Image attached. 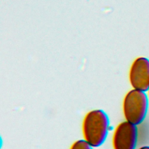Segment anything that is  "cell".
Segmentation results:
<instances>
[{
  "mask_svg": "<svg viewBox=\"0 0 149 149\" xmlns=\"http://www.w3.org/2000/svg\"><path fill=\"white\" fill-rule=\"evenodd\" d=\"M139 149H149V146H144L140 147Z\"/></svg>",
  "mask_w": 149,
  "mask_h": 149,
  "instance_id": "cell-6",
  "label": "cell"
},
{
  "mask_svg": "<svg viewBox=\"0 0 149 149\" xmlns=\"http://www.w3.org/2000/svg\"><path fill=\"white\" fill-rule=\"evenodd\" d=\"M137 141L136 125L123 121L115 128L112 137L113 149H135Z\"/></svg>",
  "mask_w": 149,
  "mask_h": 149,
  "instance_id": "cell-3",
  "label": "cell"
},
{
  "mask_svg": "<svg viewBox=\"0 0 149 149\" xmlns=\"http://www.w3.org/2000/svg\"><path fill=\"white\" fill-rule=\"evenodd\" d=\"M148 96H149V88H148Z\"/></svg>",
  "mask_w": 149,
  "mask_h": 149,
  "instance_id": "cell-7",
  "label": "cell"
},
{
  "mask_svg": "<svg viewBox=\"0 0 149 149\" xmlns=\"http://www.w3.org/2000/svg\"><path fill=\"white\" fill-rule=\"evenodd\" d=\"M129 80L133 89L146 91L149 88V59L144 56L136 58L129 72Z\"/></svg>",
  "mask_w": 149,
  "mask_h": 149,
  "instance_id": "cell-4",
  "label": "cell"
},
{
  "mask_svg": "<svg viewBox=\"0 0 149 149\" xmlns=\"http://www.w3.org/2000/svg\"><path fill=\"white\" fill-rule=\"evenodd\" d=\"M109 124L108 116L104 111L96 109L88 111L81 123L83 140L93 148L102 146L107 138Z\"/></svg>",
  "mask_w": 149,
  "mask_h": 149,
  "instance_id": "cell-1",
  "label": "cell"
},
{
  "mask_svg": "<svg viewBox=\"0 0 149 149\" xmlns=\"http://www.w3.org/2000/svg\"><path fill=\"white\" fill-rule=\"evenodd\" d=\"M69 149H93V147L83 139H80L74 141Z\"/></svg>",
  "mask_w": 149,
  "mask_h": 149,
  "instance_id": "cell-5",
  "label": "cell"
},
{
  "mask_svg": "<svg viewBox=\"0 0 149 149\" xmlns=\"http://www.w3.org/2000/svg\"><path fill=\"white\" fill-rule=\"evenodd\" d=\"M148 98L142 91L132 89L125 95L122 111L126 121L133 125L140 124L145 119L148 109Z\"/></svg>",
  "mask_w": 149,
  "mask_h": 149,
  "instance_id": "cell-2",
  "label": "cell"
}]
</instances>
